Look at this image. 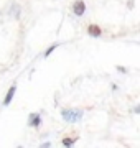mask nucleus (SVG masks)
<instances>
[{"mask_svg": "<svg viewBox=\"0 0 140 148\" xmlns=\"http://www.w3.org/2000/svg\"><path fill=\"white\" fill-rule=\"evenodd\" d=\"M82 114H84V112H82L81 109H63V110H61V117H63L66 122H69V123L81 122Z\"/></svg>", "mask_w": 140, "mask_h": 148, "instance_id": "1", "label": "nucleus"}, {"mask_svg": "<svg viewBox=\"0 0 140 148\" xmlns=\"http://www.w3.org/2000/svg\"><path fill=\"white\" fill-rule=\"evenodd\" d=\"M73 13L76 16H82L86 13V3H84V0H76L74 3H73Z\"/></svg>", "mask_w": 140, "mask_h": 148, "instance_id": "2", "label": "nucleus"}, {"mask_svg": "<svg viewBox=\"0 0 140 148\" xmlns=\"http://www.w3.org/2000/svg\"><path fill=\"white\" fill-rule=\"evenodd\" d=\"M28 125L38 128L41 125V115H40V114H30V115H28Z\"/></svg>", "mask_w": 140, "mask_h": 148, "instance_id": "3", "label": "nucleus"}, {"mask_svg": "<svg viewBox=\"0 0 140 148\" xmlns=\"http://www.w3.org/2000/svg\"><path fill=\"white\" fill-rule=\"evenodd\" d=\"M87 35H89V36H92V38H99L101 35H102V30H101V27H99V25H94V23H92V25H89V27H87Z\"/></svg>", "mask_w": 140, "mask_h": 148, "instance_id": "4", "label": "nucleus"}, {"mask_svg": "<svg viewBox=\"0 0 140 148\" xmlns=\"http://www.w3.org/2000/svg\"><path fill=\"white\" fill-rule=\"evenodd\" d=\"M15 92H16V84H13L8 89V92H7V95H5V99H3V106H8L12 102V99H13V95H15Z\"/></svg>", "mask_w": 140, "mask_h": 148, "instance_id": "5", "label": "nucleus"}, {"mask_svg": "<svg viewBox=\"0 0 140 148\" xmlns=\"http://www.w3.org/2000/svg\"><path fill=\"white\" fill-rule=\"evenodd\" d=\"M8 13H10V16H13V18H20L22 8H20V5H18V3H13V5H12V8L8 10Z\"/></svg>", "mask_w": 140, "mask_h": 148, "instance_id": "6", "label": "nucleus"}, {"mask_svg": "<svg viewBox=\"0 0 140 148\" xmlns=\"http://www.w3.org/2000/svg\"><path fill=\"white\" fill-rule=\"evenodd\" d=\"M74 142H76V138H71V137H65L63 140H61V143L65 145V148H71L73 145H74Z\"/></svg>", "mask_w": 140, "mask_h": 148, "instance_id": "7", "label": "nucleus"}, {"mask_svg": "<svg viewBox=\"0 0 140 148\" xmlns=\"http://www.w3.org/2000/svg\"><path fill=\"white\" fill-rule=\"evenodd\" d=\"M58 46H59L58 43H54V45H51V46H49L48 49H46V51H45V54H43V56H45V58H48L49 54L53 53V51H54V49H56V48H58Z\"/></svg>", "mask_w": 140, "mask_h": 148, "instance_id": "8", "label": "nucleus"}, {"mask_svg": "<svg viewBox=\"0 0 140 148\" xmlns=\"http://www.w3.org/2000/svg\"><path fill=\"white\" fill-rule=\"evenodd\" d=\"M40 148H51V143H49V142H43L41 145H40Z\"/></svg>", "mask_w": 140, "mask_h": 148, "instance_id": "9", "label": "nucleus"}, {"mask_svg": "<svg viewBox=\"0 0 140 148\" xmlns=\"http://www.w3.org/2000/svg\"><path fill=\"white\" fill-rule=\"evenodd\" d=\"M117 71H119V73H122V74H125V73H127V69H125V68H122V66H117Z\"/></svg>", "mask_w": 140, "mask_h": 148, "instance_id": "10", "label": "nucleus"}, {"mask_svg": "<svg viewBox=\"0 0 140 148\" xmlns=\"http://www.w3.org/2000/svg\"><path fill=\"white\" fill-rule=\"evenodd\" d=\"M16 148H22V147H16Z\"/></svg>", "mask_w": 140, "mask_h": 148, "instance_id": "11", "label": "nucleus"}]
</instances>
